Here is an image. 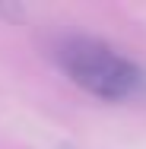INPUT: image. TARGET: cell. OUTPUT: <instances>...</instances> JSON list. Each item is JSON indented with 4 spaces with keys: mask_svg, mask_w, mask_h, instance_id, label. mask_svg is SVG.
I'll return each mask as SVG.
<instances>
[{
    "mask_svg": "<svg viewBox=\"0 0 146 149\" xmlns=\"http://www.w3.org/2000/svg\"><path fill=\"white\" fill-rule=\"evenodd\" d=\"M60 70L83 92L102 102H124L143 86V70L117 48L92 38V35H67L54 48Z\"/></svg>",
    "mask_w": 146,
    "mask_h": 149,
    "instance_id": "obj_1",
    "label": "cell"
}]
</instances>
